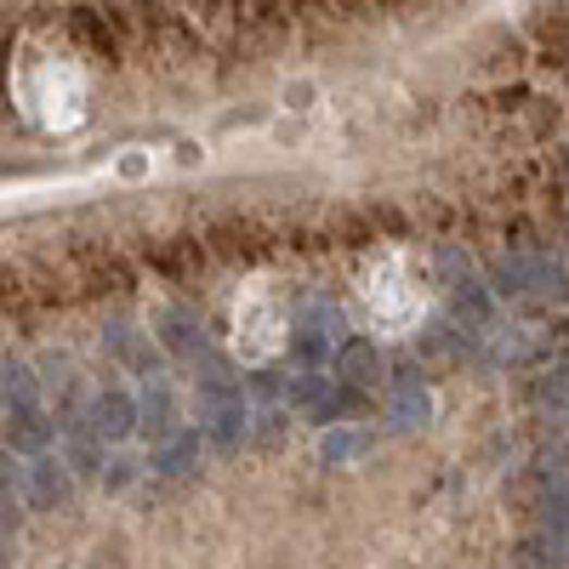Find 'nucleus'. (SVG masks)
<instances>
[{
    "label": "nucleus",
    "instance_id": "nucleus-16",
    "mask_svg": "<svg viewBox=\"0 0 569 569\" xmlns=\"http://www.w3.org/2000/svg\"><path fill=\"white\" fill-rule=\"evenodd\" d=\"M359 456V433H325V461H348Z\"/></svg>",
    "mask_w": 569,
    "mask_h": 569
},
{
    "label": "nucleus",
    "instance_id": "nucleus-15",
    "mask_svg": "<svg viewBox=\"0 0 569 569\" xmlns=\"http://www.w3.org/2000/svg\"><path fill=\"white\" fill-rule=\"evenodd\" d=\"M290 354L302 359V364H331V342L302 325V331H296V342H290Z\"/></svg>",
    "mask_w": 569,
    "mask_h": 569
},
{
    "label": "nucleus",
    "instance_id": "nucleus-3",
    "mask_svg": "<svg viewBox=\"0 0 569 569\" xmlns=\"http://www.w3.org/2000/svg\"><path fill=\"white\" fill-rule=\"evenodd\" d=\"M81 416H86V433H91L97 444H120V438L137 433V399H132V393H120V387L97 393V399H91Z\"/></svg>",
    "mask_w": 569,
    "mask_h": 569
},
{
    "label": "nucleus",
    "instance_id": "nucleus-7",
    "mask_svg": "<svg viewBox=\"0 0 569 569\" xmlns=\"http://www.w3.org/2000/svg\"><path fill=\"white\" fill-rule=\"evenodd\" d=\"M336 376L354 382V387H370L382 376V348H376V342H364V336H342L336 342Z\"/></svg>",
    "mask_w": 569,
    "mask_h": 569
},
{
    "label": "nucleus",
    "instance_id": "nucleus-6",
    "mask_svg": "<svg viewBox=\"0 0 569 569\" xmlns=\"http://www.w3.org/2000/svg\"><path fill=\"white\" fill-rule=\"evenodd\" d=\"M46 444H52V416H46V410H12L7 444H0V450L35 461V456H46Z\"/></svg>",
    "mask_w": 569,
    "mask_h": 569
},
{
    "label": "nucleus",
    "instance_id": "nucleus-4",
    "mask_svg": "<svg viewBox=\"0 0 569 569\" xmlns=\"http://www.w3.org/2000/svg\"><path fill=\"white\" fill-rule=\"evenodd\" d=\"M137 428L148 433V444H154V450H160L171 433H177V399H171V387H165V382H148V387H143Z\"/></svg>",
    "mask_w": 569,
    "mask_h": 569
},
{
    "label": "nucleus",
    "instance_id": "nucleus-2",
    "mask_svg": "<svg viewBox=\"0 0 569 569\" xmlns=\"http://www.w3.org/2000/svg\"><path fill=\"white\" fill-rule=\"evenodd\" d=\"M490 285H496L502 296L558 290L564 285V262H553V257H496L490 262Z\"/></svg>",
    "mask_w": 569,
    "mask_h": 569
},
{
    "label": "nucleus",
    "instance_id": "nucleus-8",
    "mask_svg": "<svg viewBox=\"0 0 569 569\" xmlns=\"http://www.w3.org/2000/svg\"><path fill=\"white\" fill-rule=\"evenodd\" d=\"M29 502L40 512H58L69 502V467L58 456H35L29 461Z\"/></svg>",
    "mask_w": 569,
    "mask_h": 569
},
{
    "label": "nucleus",
    "instance_id": "nucleus-9",
    "mask_svg": "<svg viewBox=\"0 0 569 569\" xmlns=\"http://www.w3.org/2000/svg\"><path fill=\"white\" fill-rule=\"evenodd\" d=\"M160 348H165V354H177V359H188V364H194V359H200V364L217 359V354L206 348V331L194 325L188 313H165V319H160Z\"/></svg>",
    "mask_w": 569,
    "mask_h": 569
},
{
    "label": "nucleus",
    "instance_id": "nucleus-5",
    "mask_svg": "<svg viewBox=\"0 0 569 569\" xmlns=\"http://www.w3.org/2000/svg\"><path fill=\"white\" fill-rule=\"evenodd\" d=\"M103 342H109V354L126 364V370H137L143 382H148V376H160V348H154V342H148L143 331H132V325H109Z\"/></svg>",
    "mask_w": 569,
    "mask_h": 569
},
{
    "label": "nucleus",
    "instance_id": "nucleus-12",
    "mask_svg": "<svg viewBox=\"0 0 569 569\" xmlns=\"http://www.w3.org/2000/svg\"><path fill=\"white\" fill-rule=\"evenodd\" d=\"M194 461H200V433H194V428H177V433H171L160 450H154V467H160V473H188Z\"/></svg>",
    "mask_w": 569,
    "mask_h": 569
},
{
    "label": "nucleus",
    "instance_id": "nucleus-10",
    "mask_svg": "<svg viewBox=\"0 0 569 569\" xmlns=\"http://www.w3.org/2000/svg\"><path fill=\"white\" fill-rule=\"evenodd\" d=\"M35 393H40V382L29 376V364L0 359V405H7V416L12 410H35Z\"/></svg>",
    "mask_w": 569,
    "mask_h": 569
},
{
    "label": "nucleus",
    "instance_id": "nucleus-1",
    "mask_svg": "<svg viewBox=\"0 0 569 569\" xmlns=\"http://www.w3.org/2000/svg\"><path fill=\"white\" fill-rule=\"evenodd\" d=\"M194 405H200V422H206V433L222 444V450H234V444L245 438V387H239V376L222 359H206L200 364V382H194Z\"/></svg>",
    "mask_w": 569,
    "mask_h": 569
},
{
    "label": "nucleus",
    "instance_id": "nucleus-11",
    "mask_svg": "<svg viewBox=\"0 0 569 569\" xmlns=\"http://www.w3.org/2000/svg\"><path fill=\"white\" fill-rule=\"evenodd\" d=\"M393 422L399 428H416V422H428V387L416 370H405L399 382H393Z\"/></svg>",
    "mask_w": 569,
    "mask_h": 569
},
{
    "label": "nucleus",
    "instance_id": "nucleus-13",
    "mask_svg": "<svg viewBox=\"0 0 569 569\" xmlns=\"http://www.w3.org/2000/svg\"><path fill=\"white\" fill-rule=\"evenodd\" d=\"M512 564L518 569H564V541L558 535H530V541H518Z\"/></svg>",
    "mask_w": 569,
    "mask_h": 569
},
{
    "label": "nucleus",
    "instance_id": "nucleus-14",
    "mask_svg": "<svg viewBox=\"0 0 569 569\" xmlns=\"http://www.w3.org/2000/svg\"><path fill=\"white\" fill-rule=\"evenodd\" d=\"M17 518V467H12V456L0 450V530H7Z\"/></svg>",
    "mask_w": 569,
    "mask_h": 569
}]
</instances>
